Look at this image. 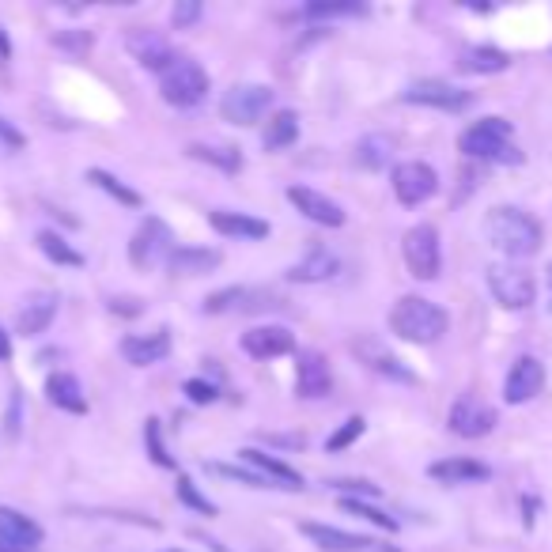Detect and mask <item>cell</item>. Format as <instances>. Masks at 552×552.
<instances>
[{"label":"cell","instance_id":"ee69618b","mask_svg":"<svg viewBox=\"0 0 552 552\" xmlns=\"http://www.w3.org/2000/svg\"><path fill=\"white\" fill-rule=\"evenodd\" d=\"M140 311H144V303H140V299H133V295H114V299H110V314H121V318H137Z\"/></svg>","mask_w":552,"mask_h":552},{"label":"cell","instance_id":"f35d334b","mask_svg":"<svg viewBox=\"0 0 552 552\" xmlns=\"http://www.w3.org/2000/svg\"><path fill=\"white\" fill-rule=\"evenodd\" d=\"M363 432H367V420H363V416H348L345 424H341V428H337V432L326 439V450H329V454H337V450H348L352 443H356V439H360Z\"/></svg>","mask_w":552,"mask_h":552},{"label":"cell","instance_id":"f6af8a7d","mask_svg":"<svg viewBox=\"0 0 552 552\" xmlns=\"http://www.w3.org/2000/svg\"><path fill=\"white\" fill-rule=\"evenodd\" d=\"M0 144H8V148H23V144H27V137H23L4 114H0Z\"/></svg>","mask_w":552,"mask_h":552},{"label":"cell","instance_id":"d6a6232c","mask_svg":"<svg viewBox=\"0 0 552 552\" xmlns=\"http://www.w3.org/2000/svg\"><path fill=\"white\" fill-rule=\"evenodd\" d=\"M363 12H367V4H360V0H311L303 8L307 19H345V16H363Z\"/></svg>","mask_w":552,"mask_h":552},{"label":"cell","instance_id":"e0dca14e","mask_svg":"<svg viewBox=\"0 0 552 552\" xmlns=\"http://www.w3.org/2000/svg\"><path fill=\"white\" fill-rule=\"evenodd\" d=\"M288 201H292L311 224L318 227H345V208L337 205L333 197L311 190V186H288Z\"/></svg>","mask_w":552,"mask_h":552},{"label":"cell","instance_id":"9a60e30c","mask_svg":"<svg viewBox=\"0 0 552 552\" xmlns=\"http://www.w3.org/2000/svg\"><path fill=\"white\" fill-rule=\"evenodd\" d=\"M352 352H356L360 363H367L375 375H382V379L405 382V386H413L416 382V375L405 367V360H397L394 352L382 345V341H375V337H360V341H352Z\"/></svg>","mask_w":552,"mask_h":552},{"label":"cell","instance_id":"bcb514c9","mask_svg":"<svg viewBox=\"0 0 552 552\" xmlns=\"http://www.w3.org/2000/svg\"><path fill=\"white\" fill-rule=\"evenodd\" d=\"M12 360V337L0 329V363H8Z\"/></svg>","mask_w":552,"mask_h":552},{"label":"cell","instance_id":"d4e9b609","mask_svg":"<svg viewBox=\"0 0 552 552\" xmlns=\"http://www.w3.org/2000/svg\"><path fill=\"white\" fill-rule=\"evenodd\" d=\"M220 261H224V254L212 246H178L167 261V269L174 276H205L212 269H220Z\"/></svg>","mask_w":552,"mask_h":552},{"label":"cell","instance_id":"9c48e42d","mask_svg":"<svg viewBox=\"0 0 552 552\" xmlns=\"http://www.w3.org/2000/svg\"><path fill=\"white\" fill-rule=\"evenodd\" d=\"M390 186H394V197L405 208H416L424 201H432L435 190H439V174H435L432 163H420V159H409V163H397L394 174H390Z\"/></svg>","mask_w":552,"mask_h":552},{"label":"cell","instance_id":"4dcf8cb0","mask_svg":"<svg viewBox=\"0 0 552 552\" xmlns=\"http://www.w3.org/2000/svg\"><path fill=\"white\" fill-rule=\"evenodd\" d=\"M87 182H91V186H99L106 197H114L121 208H144V197H140L133 186H125L118 174L103 171V167H91V171H87Z\"/></svg>","mask_w":552,"mask_h":552},{"label":"cell","instance_id":"52a82bcc","mask_svg":"<svg viewBox=\"0 0 552 552\" xmlns=\"http://www.w3.org/2000/svg\"><path fill=\"white\" fill-rule=\"evenodd\" d=\"M488 292L496 295V303H500L503 311H526L537 295V280L530 269L507 261V265H492L488 269Z\"/></svg>","mask_w":552,"mask_h":552},{"label":"cell","instance_id":"83f0119b","mask_svg":"<svg viewBox=\"0 0 552 552\" xmlns=\"http://www.w3.org/2000/svg\"><path fill=\"white\" fill-rule=\"evenodd\" d=\"M295 140H299V114L295 110H276L269 125H265V133H261L265 152H284V148H292Z\"/></svg>","mask_w":552,"mask_h":552},{"label":"cell","instance_id":"74e56055","mask_svg":"<svg viewBox=\"0 0 552 552\" xmlns=\"http://www.w3.org/2000/svg\"><path fill=\"white\" fill-rule=\"evenodd\" d=\"M386 159H390V140L386 137H367L356 144V163L360 167H386Z\"/></svg>","mask_w":552,"mask_h":552},{"label":"cell","instance_id":"cb8c5ba5","mask_svg":"<svg viewBox=\"0 0 552 552\" xmlns=\"http://www.w3.org/2000/svg\"><path fill=\"white\" fill-rule=\"evenodd\" d=\"M428 477L439 484H481L492 477V466H484L477 458H443L428 466Z\"/></svg>","mask_w":552,"mask_h":552},{"label":"cell","instance_id":"681fc988","mask_svg":"<svg viewBox=\"0 0 552 552\" xmlns=\"http://www.w3.org/2000/svg\"><path fill=\"white\" fill-rule=\"evenodd\" d=\"M549 288H552V265H549Z\"/></svg>","mask_w":552,"mask_h":552},{"label":"cell","instance_id":"6da1fadb","mask_svg":"<svg viewBox=\"0 0 552 552\" xmlns=\"http://www.w3.org/2000/svg\"><path fill=\"white\" fill-rule=\"evenodd\" d=\"M484 231H488V242L507 254V258H534L537 250H541V239H545V231L537 224L530 212H522L515 205H500L488 212V220H484Z\"/></svg>","mask_w":552,"mask_h":552},{"label":"cell","instance_id":"836d02e7","mask_svg":"<svg viewBox=\"0 0 552 552\" xmlns=\"http://www.w3.org/2000/svg\"><path fill=\"white\" fill-rule=\"evenodd\" d=\"M174 496H178V503H186L190 511H197V515H205V518L216 515V503L208 500L205 492L193 484V477H186V473H178V481H174Z\"/></svg>","mask_w":552,"mask_h":552},{"label":"cell","instance_id":"484cf974","mask_svg":"<svg viewBox=\"0 0 552 552\" xmlns=\"http://www.w3.org/2000/svg\"><path fill=\"white\" fill-rule=\"evenodd\" d=\"M46 397H50V405H57L61 413H72V416L87 413L84 386H80V379L69 375V371H57V375L46 379Z\"/></svg>","mask_w":552,"mask_h":552},{"label":"cell","instance_id":"2e32d148","mask_svg":"<svg viewBox=\"0 0 552 552\" xmlns=\"http://www.w3.org/2000/svg\"><path fill=\"white\" fill-rule=\"evenodd\" d=\"M239 345L250 360H276V356L295 352V337H292V329H284V326H254L242 333Z\"/></svg>","mask_w":552,"mask_h":552},{"label":"cell","instance_id":"f546056e","mask_svg":"<svg viewBox=\"0 0 552 552\" xmlns=\"http://www.w3.org/2000/svg\"><path fill=\"white\" fill-rule=\"evenodd\" d=\"M186 152H190V159L208 163V167H220L224 174L242 171V152L239 148H231V144H190Z\"/></svg>","mask_w":552,"mask_h":552},{"label":"cell","instance_id":"e575fe53","mask_svg":"<svg viewBox=\"0 0 552 552\" xmlns=\"http://www.w3.org/2000/svg\"><path fill=\"white\" fill-rule=\"evenodd\" d=\"M144 447H148V458L159 469H174V458L167 454V443H163V424H159L156 416L144 420Z\"/></svg>","mask_w":552,"mask_h":552},{"label":"cell","instance_id":"7c38bea8","mask_svg":"<svg viewBox=\"0 0 552 552\" xmlns=\"http://www.w3.org/2000/svg\"><path fill=\"white\" fill-rule=\"evenodd\" d=\"M125 46H129V53H133V61H137L140 69L159 72V76L178 61V53H174L171 42L159 35V31H148V27H133V31L125 35Z\"/></svg>","mask_w":552,"mask_h":552},{"label":"cell","instance_id":"8fae6325","mask_svg":"<svg viewBox=\"0 0 552 552\" xmlns=\"http://www.w3.org/2000/svg\"><path fill=\"white\" fill-rule=\"evenodd\" d=\"M401 99L413 106H432V110H443V114H462L473 106V95L466 87H454L447 80H416L401 91Z\"/></svg>","mask_w":552,"mask_h":552},{"label":"cell","instance_id":"4316f807","mask_svg":"<svg viewBox=\"0 0 552 552\" xmlns=\"http://www.w3.org/2000/svg\"><path fill=\"white\" fill-rule=\"evenodd\" d=\"M337 269H341V261H337V254H329V250H311L307 258H299L288 269V280L292 284H322V280H333L337 276Z\"/></svg>","mask_w":552,"mask_h":552},{"label":"cell","instance_id":"7dc6e473","mask_svg":"<svg viewBox=\"0 0 552 552\" xmlns=\"http://www.w3.org/2000/svg\"><path fill=\"white\" fill-rule=\"evenodd\" d=\"M12 53V42H8V35H4V27H0V57H8Z\"/></svg>","mask_w":552,"mask_h":552},{"label":"cell","instance_id":"8992f818","mask_svg":"<svg viewBox=\"0 0 552 552\" xmlns=\"http://www.w3.org/2000/svg\"><path fill=\"white\" fill-rule=\"evenodd\" d=\"M401 254L416 280H435L443 273V246H439V231L432 224L409 227L401 239Z\"/></svg>","mask_w":552,"mask_h":552},{"label":"cell","instance_id":"30bf717a","mask_svg":"<svg viewBox=\"0 0 552 552\" xmlns=\"http://www.w3.org/2000/svg\"><path fill=\"white\" fill-rule=\"evenodd\" d=\"M496 424H500L496 409L488 401H481L477 394H462L447 413V428L458 439H484V435H492Z\"/></svg>","mask_w":552,"mask_h":552},{"label":"cell","instance_id":"ffe728a7","mask_svg":"<svg viewBox=\"0 0 552 552\" xmlns=\"http://www.w3.org/2000/svg\"><path fill=\"white\" fill-rule=\"evenodd\" d=\"M42 526H38L31 515H23L16 507H4L0 503V541L12 545V549H23V552H38L42 545Z\"/></svg>","mask_w":552,"mask_h":552},{"label":"cell","instance_id":"603a6c76","mask_svg":"<svg viewBox=\"0 0 552 552\" xmlns=\"http://www.w3.org/2000/svg\"><path fill=\"white\" fill-rule=\"evenodd\" d=\"M57 307H61V299H57L53 292H35L31 299H27V307L19 311L16 333H23V337H38V333H46L50 322L57 318Z\"/></svg>","mask_w":552,"mask_h":552},{"label":"cell","instance_id":"60d3db41","mask_svg":"<svg viewBox=\"0 0 552 552\" xmlns=\"http://www.w3.org/2000/svg\"><path fill=\"white\" fill-rule=\"evenodd\" d=\"M329 488H337V492H348V500H379L382 488L371 481H329Z\"/></svg>","mask_w":552,"mask_h":552},{"label":"cell","instance_id":"1f68e13d","mask_svg":"<svg viewBox=\"0 0 552 552\" xmlns=\"http://www.w3.org/2000/svg\"><path fill=\"white\" fill-rule=\"evenodd\" d=\"M35 242H38V250H42L50 261H57V265H69V269H80V265H84V254L72 250L69 242H65V235H57V231H38Z\"/></svg>","mask_w":552,"mask_h":552},{"label":"cell","instance_id":"ab89813d","mask_svg":"<svg viewBox=\"0 0 552 552\" xmlns=\"http://www.w3.org/2000/svg\"><path fill=\"white\" fill-rule=\"evenodd\" d=\"M208 473H216V477H224V481H239L246 484V488H273V484L265 481V477H258L254 469L246 466H224V462H208Z\"/></svg>","mask_w":552,"mask_h":552},{"label":"cell","instance_id":"d6986e66","mask_svg":"<svg viewBox=\"0 0 552 552\" xmlns=\"http://www.w3.org/2000/svg\"><path fill=\"white\" fill-rule=\"evenodd\" d=\"M121 356L133 367H152L171 356V329H156V333H133L121 341Z\"/></svg>","mask_w":552,"mask_h":552},{"label":"cell","instance_id":"d590c367","mask_svg":"<svg viewBox=\"0 0 552 552\" xmlns=\"http://www.w3.org/2000/svg\"><path fill=\"white\" fill-rule=\"evenodd\" d=\"M50 42L57 50L72 53V57H84V53H91V46H95V35L84 31V27H69V31H57Z\"/></svg>","mask_w":552,"mask_h":552},{"label":"cell","instance_id":"b9f144b4","mask_svg":"<svg viewBox=\"0 0 552 552\" xmlns=\"http://www.w3.org/2000/svg\"><path fill=\"white\" fill-rule=\"evenodd\" d=\"M201 12H205L201 0H178V4L171 8V23L178 27V31H186V27H193V23L201 19Z\"/></svg>","mask_w":552,"mask_h":552},{"label":"cell","instance_id":"7a4b0ae2","mask_svg":"<svg viewBox=\"0 0 552 552\" xmlns=\"http://www.w3.org/2000/svg\"><path fill=\"white\" fill-rule=\"evenodd\" d=\"M390 329L409 345H435L450 329L447 311L424 295H401L390 311Z\"/></svg>","mask_w":552,"mask_h":552},{"label":"cell","instance_id":"ac0fdd59","mask_svg":"<svg viewBox=\"0 0 552 552\" xmlns=\"http://www.w3.org/2000/svg\"><path fill=\"white\" fill-rule=\"evenodd\" d=\"M239 462L246 469H254L258 477L273 484V488H284V492H303V477L295 473L288 462H280L273 454H265V450H254V447H242L239 450Z\"/></svg>","mask_w":552,"mask_h":552},{"label":"cell","instance_id":"5bb4252c","mask_svg":"<svg viewBox=\"0 0 552 552\" xmlns=\"http://www.w3.org/2000/svg\"><path fill=\"white\" fill-rule=\"evenodd\" d=\"M333 390V371H329V360L322 352H299L295 360V394L307 397V401H318V397H329Z\"/></svg>","mask_w":552,"mask_h":552},{"label":"cell","instance_id":"7402d4cb","mask_svg":"<svg viewBox=\"0 0 552 552\" xmlns=\"http://www.w3.org/2000/svg\"><path fill=\"white\" fill-rule=\"evenodd\" d=\"M299 530L311 537L322 552H371L375 549L371 537L348 534V530H337V526H326V522H303Z\"/></svg>","mask_w":552,"mask_h":552},{"label":"cell","instance_id":"f1b7e54d","mask_svg":"<svg viewBox=\"0 0 552 552\" xmlns=\"http://www.w3.org/2000/svg\"><path fill=\"white\" fill-rule=\"evenodd\" d=\"M511 65V57L496 46H469L462 57H458V69L473 72V76H492V72H503Z\"/></svg>","mask_w":552,"mask_h":552},{"label":"cell","instance_id":"8d00e7d4","mask_svg":"<svg viewBox=\"0 0 552 552\" xmlns=\"http://www.w3.org/2000/svg\"><path fill=\"white\" fill-rule=\"evenodd\" d=\"M341 511H348V515H360V518H367L371 526H379V530H390L394 534L397 530V518L394 515H386V511H379V507H371L367 500H341Z\"/></svg>","mask_w":552,"mask_h":552},{"label":"cell","instance_id":"5b68a950","mask_svg":"<svg viewBox=\"0 0 552 552\" xmlns=\"http://www.w3.org/2000/svg\"><path fill=\"white\" fill-rule=\"evenodd\" d=\"M174 250H178V246H174L171 227L163 224L159 216H148V220L133 231V239H129V261H133V269H159V265L171 261Z\"/></svg>","mask_w":552,"mask_h":552},{"label":"cell","instance_id":"277c9868","mask_svg":"<svg viewBox=\"0 0 552 552\" xmlns=\"http://www.w3.org/2000/svg\"><path fill=\"white\" fill-rule=\"evenodd\" d=\"M159 95L163 103L178 106V110H190L208 95V72L201 61L193 57H178L171 69L159 76Z\"/></svg>","mask_w":552,"mask_h":552},{"label":"cell","instance_id":"ba28073f","mask_svg":"<svg viewBox=\"0 0 552 552\" xmlns=\"http://www.w3.org/2000/svg\"><path fill=\"white\" fill-rule=\"evenodd\" d=\"M276 91L265 84H235L220 99V118L231 125H258L269 110H273Z\"/></svg>","mask_w":552,"mask_h":552},{"label":"cell","instance_id":"3957f363","mask_svg":"<svg viewBox=\"0 0 552 552\" xmlns=\"http://www.w3.org/2000/svg\"><path fill=\"white\" fill-rule=\"evenodd\" d=\"M515 129L507 118H481L458 137V152L466 159H496V163H522L518 148L511 144Z\"/></svg>","mask_w":552,"mask_h":552},{"label":"cell","instance_id":"c3c4849f","mask_svg":"<svg viewBox=\"0 0 552 552\" xmlns=\"http://www.w3.org/2000/svg\"><path fill=\"white\" fill-rule=\"evenodd\" d=\"M0 552H23V549H12V545H4V541H0Z\"/></svg>","mask_w":552,"mask_h":552},{"label":"cell","instance_id":"44dd1931","mask_svg":"<svg viewBox=\"0 0 552 552\" xmlns=\"http://www.w3.org/2000/svg\"><path fill=\"white\" fill-rule=\"evenodd\" d=\"M208 224H212V231L227 235V239H242V242L269 239V220H258V216H250V212L216 208V212H208Z\"/></svg>","mask_w":552,"mask_h":552},{"label":"cell","instance_id":"4fadbf2b","mask_svg":"<svg viewBox=\"0 0 552 552\" xmlns=\"http://www.w3.org/2000/svg\"><path fill=\"white\" fill-rule=\"evenodd\" d=\"M541 386H545V367L537 356H518L511 363V371H507V379H503V401L507 405H526L530 397L541 394Z\"/></svg>","mask_w":552,"mask_h":552},{"label":"cell","instance_id":"7bdbcfd3","mask_svg":"<svg viewBox=\"0 0 552 552\" xmlns=\"http://www.w3.org/2000/svg\"><path fill=\"white\" fill-rule=\"evenodd\" d=\"M182 394L190 397L193 405H212V401L220 397V390H216V382H208V379H186Z\"/></svg>","mask_w":552,"mask_h":552}]
</instances>
